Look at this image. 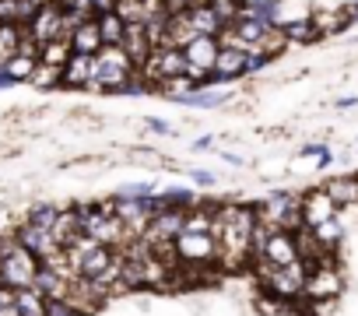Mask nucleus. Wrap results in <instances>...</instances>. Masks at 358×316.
<instances>
[{
	"label": "nucleus",
	"mask_w": 358,
	"mask_h": 316,
	"mask_svg": "<svg viewBox=\"0 0 358 316\" xmlns=\"http://www.w3.org/2000/svg\"><path fill=\"white\" fill-rule=\"evenodd\" d=\"M341 208L334 204V197L327 194V187H313L302 194V218H306V229H316L330 218H337Z\"/></svg>",
	"instance_id": "39448f33"
},
{
	"label": "nucleus",
	"mask_w": 358,
	"mask_h": 316,
	"mask_svg": "<svg viewBox=\"0 0 358 316\" xmlns=\"http://www.w3.org/2000/svg\"><path fill=\"white\" fill-rule=\"evenodd\" d=\"M81 236H85V232H81V215H78V208H64L60 218H57V225H53V239H57V246L67 250V246L78 243Z\"/></svg>",
	"instance_id": "f8f14e48"
},
{
	"label": "nucleus",
	"mask_w": 358,
	"mask_h": 316,
	"mask_svg": "<svg viewBox=\"0 0 358 316\" xmlns=\"http://www.w3.org/2000/svg\"><path fill=\"white\" fill-rule=\"evenodd\" d=\"M281 32H285L288 43H299V46H313V43L323 39V32L316 29L313 15H306V18H292V22H281Z\"/></svg>",
	"instance_id": "9b49d317"
},
{
	"label": "nucleus",
	"mask_w": 358,
	"mask_h": 316,
	"mask_svg": "<svg viewBox=\"0 0 358 316\" xmlns=\"http://www.w3.org/2000/svg\"><path fill=\"white\" fill-rule=\"evenodd\" d=\"M60 211H64V208H57V204H32V208H29V215H25V222H32V225H39V229H50V232H53V225H57Z\"/></svg>",
	"instance_id": "4be33fe9"
},
{
	"label": "nucleus",
	"mask_w": 358,
	"mask_h": 316,
	"mask_svg": "<svg viewBox=\"0 0 358 316\" xmlns=\"http://www.w3.org/2000/svg\"><path fill=\"white\" fill-rule=\"evenodd\" d=\"M116 4H120V0H95V11L99 15H109V11H116Z\"/></svg>",
	"instance_id": "c85d7f7f"
},
{
	"label": "nucleus",
	"mask_w": 358,
	"mask_h": 316,
	"mask_svg": "<svg viewBox=\"0 0 358 316\" xmlns=\"http://www.w3.org/2000/svg\"><path fill=\"white\" fill-rule=\"evenodd\" d=\"M64 8H67V11H74L81 22H92V18H99V11H95V0H67Z\"/></svg>",
	"instance_id": "a878e982"
},
{
	"label": "nucleus",
	"mask_w": 358,
	"mask_h": 316,
	"mask_svg": "<svg viewBox=\"0 0 358 316\" xmlns=\"http://www.w3.org/2000/svg\"><path fill=\"white\" fill-rule=\"evenodd\" d=\"M46 4H67V0H39V8H46Z\"/></svg>",
	"instance_id": "f704fd0d"
},
{
	"label": "nucleus",
	"mask_w": 358,
	"mask_h": 316,
	"mask_svg": "<svg viewBox=\"0 0 358 316\" xmlns=\"http://www.w3.org/2000/svg\"><path fill=\"white\" fill-rule=\"evenodd\" d=\"M264 260H271L274 267H292V264H299L302 257H299L295 232L274 229V232H271V239H267V257H264Z\"/></svg>",
	"instance_id": "6e6552de"
},
{
	"label": "nucleus",
	"mask_w": 358,
	"mask_h": 316,
	"mask_svg": "<svg viewBox=\"0 0 358 316\" xmlns=\"http://www.w3.org/2000/svg\"><path fill=\"white\" fill-rule=\"evenodd\" d=\"M15 236H18V243H22L29 253H36L39 260H50L53 253H60L53 232H50V229H39V225H32V222H22Z\"/></svg>",
	"instance_id": "423d86ee"
},
{
	"label": "nucleus",
	"mask_w": 358,
	"mask_h": 316,
	"mask_svg": "<svg viewBox=\"0 0 358 316\" xmlns=\"http://www.w3.org/2000/svg\"><path fill=\"white\" fill-rule=\"evenodd\" d=\"M211 144H215V137H197V141H194L197 151H201V148H211Z\"/></svg>",
	"instance_id": "72a5a7b5"
},
{
	"label": "nucleus",
	"mask_w": 358,
	"mask_h": 316,
	"mask_svg": "<svg viewBox=\"0 0 358 316\" xmlns=\"http://www.w3.org/2000/svg\"><path fill=\"white\" fill-rule=\"evenodd\" d=\"M190 180H194V187H215V173H208V169H190Z\"/></svg>",
	"instance_id": "cd10ccee"
},
{
	"label": "nucleus",
	"mask_w": 358,
	"mask_h": 316,
	"mask_svg": "<svg viewBox=\"0 0 358 316\" xmlns=\"http://www.w3.org/2000/svg\"><path fill=\"white\" fill-rule=\"evenodd\" d=\"M46 316H92L71 299H46Z\"/></svg>",
	"instance_id": "b1692460"
},
{
	"label": "nucleus",
	"mask_w": 358,
	"mask_h": 316,
	"mask_svg": "<svg viewBox=\"0 0 358 316\" xmlns=\"http://www.w3.org/2000/svg\"><path fill=\"white\" fill-rule=\"evenodd\" d=\"M155 194H158L155 183H130V187L116 190L113 197H123V201H144V197H155Z\"/></svg>",
	"instance_id": "393cba45"
},
{
	"label": "nucleus",
	"mask_w": 358,
	"mask_h": 316,
	"mask_svg": "<svg viewBox=\"0 0 358 316\" xmlns=\"http://www.w3.org/2000/svg\"><path fill=\"white\" fill-rule=\"evenodd\" d=\"M218 155L225 158V162H229V166H243V158H239V155H232V151H218Z\"/></svg>",
	"instance_id": "7c9ffc66"
},
{
	"label": "nucleus",
	"mask_w": 358,
	"mask_h": 316,
	"mask_svg": "<svg viewBox=\"0 0 358 316\" xmlns=\"http://www.w3.org/2000/svg\"><path fill=\"white\" fill-rule=\"evenodd\" d=\"M344 292V278L337 267H309L306 274V302H334Z\"/></svg>",
	"instance_id": "20e7f679"
},
{
	"label": "nucleus",
	"mask_w": 358,
	"mask_h": 316,
	"mask_svg": "<svg viewBox=\"0 0 358 316\" xmlns=\"http://www.w3.org/2000/svg\"><path fill=\"white\" fill-rule=\"evenodd\" d=\"M190 25H194V32L197 36H222V18L211 11V4H197V8H190Z\"/></svg>",
	"instance_id": "2eb2a0df"
},
{
	"label": "nucleus",
	"mask_w": 358,
	"mask_h": 316,
	"mask_svg": "<svg viewBox=\"0 0 358 316\" xmlns=\"http://www.w3.org/2000/svg\"><path fill=\"white\" fill-rule=\"evenodd\" d=\"M148 130L158 134V137H172V134H176V127H172L169 120H162V116H148Z\"/></svg>",
	"instance_id": "bb28decb"
},
{
	"label": "nucleus",
	"mask_w": 358,
	"mask_h": 316,
	"mask_svg": "<svg viewBox=\"0 0 358 316\" xmlns=\"http://www.w3.org/2000/svg\"><path fill=\"white\" fill-rule=\"evenodd\" d=\"M71 46H74V53L99 57V53L106 50V39H102V32H99V18H92V22L78 25V32L71 36Z\"/></svg>",
	"instance_id": "9d476101"
},
{
	"label": "nucleus",
	"mask_w": 358,
	"mask_h": 316,
	"mask_svg": "<svg viewBox=\"0 0 358 316\" xmlns=\"http://www.w3.org/2000/svg\"><path fill=\"white\" fill-rule=\"evenodd\" d=\"M243 74H250V53H243V50H225V46H222L218 64H215V74H211V85H229V81H236V78H243Z\"/></svg>",
	"instance_id": "0eeeda50"
},
{
	"label": "nucleus",
	"mask_w": 358,
	"mask_h": 316,
	"mask_svg": "<svg viewBox=\"0 0 358 316\" xmlns=\"http://www.w3.org/2000/svg\"><path fill=\"white\" fill-rule=\"evenodd\" d=\"M0 316H22V313H18V306L11 302V306H0Z\"/></svg>",
	"instance_id": "473e14b6"
},
{
	"label": "nucleus",
	"mask_w": 358,
	"mask_h": 316,
	"mask_svg": "<svg viewBox=\"0 0 358 316\" xmlns=\"http://www.w3.org/2000/svg\"><path fill=\"white\" fill-rule=\"evenodd\" d=\"M211 11L222 18V29H232L239 18H243V8H246V0H208Z\"/></svg>",
	"instance_id": "412c9836"
},
{
	"label": "nucleus",
	"mask_w": 358,
	"mask_h": 316,
	"mask_svg": "<svg viewBox=\"0 0 358 316\" xmlns=\"http://www.w3.org/2000/svg\"><path fill=\"white\" fill-rule=\"evenodd\" d=\"M351 106H358V95H348V99L337 102V109H351Z\"/></svg>",
	"instance_id": "2f4dec72"
},
{
	"label": "nucleus",
	"mask_w": 358,
	"mask_h": 316,
	"mask_svg": "<svg viewBox=\"0 0 358 316\" xmlns=\"http://www.w3.org/2000/svg\"><path fill=\"white\" fill-rule=\"evenodd\" d=\"M176 257L183 267H218V236L215 232H183L176 239Z\"/></svg>",
	"instance_id": "7ed1b4c3"
},
{
	"label": "nucleus",
	"mask_w": 358,
	"mask_h": 316,
	"mask_svg": "<svg viewBox=\"0 0 358 316\" xmlns=\"http://www.w3.org/2000/svg\"><path fill=\"white\" fill-rule=\"evenodd\" d=\"M99 32H102V39H106V46H123V36H127V22L116 15V11H109V15H99Z\"/></svg>",
	"instance_id": "f3484780"
},
{
	"label": "nucleus",
	"mask_w": 358,
	"mask_h": 316,
	"mask_svg": "<svg viewBox=\"0 0 358 316\" xmlns=\"http://www.w3.org/2000/svg\"><path fill=\"white\" fill-rule=\"evenodd\" d=\"M36 67H39V57H29V53H15V57L8 60V78H11L15 85H22V81H32Z\"/></svg>",
	"instance_id": "6ab92c4d"
},
{
	"label": "nucleus",
	"mask_w": 358,
	"mask_h": 316,
	"mask_svg": "<svg viewBox=\"0 0 358 316\" xmlns=\"http://www.w3.org/2000/svg\"><path fill=\"white\" fill-rule=\"evenodd\" d=\"M257 208L246 204H218L215 211V236H218V267L236 274L246 271V264H253V232H257Z\"/></svg>",
	"instance_id": "f257e3e1"
},
{
	"label": "nucleus",
	"mask_w": 358,
	"mask_h": 316,
	"mask_svg": "<svg viewBox=\"0 0 358 316\" xmlns=\"http://www.w3.org/2000/svg\"><path fill=\"white\" fill-rule=\"evenodd\" d=\"M92 81H95V57L74 53L64 67V85L67 88H92Z\"/></svg>",
	"instance_id": "1a4fd4ad"
},
{
	"label": "nucleus",
	"mask_w": 358,
	"mask_h": 316,
	"mask_svg": "<svg viewBox=\"0 0 358 316\" xmlns=\"http://www.w3.org/2000/svg\"><path fill=\"white\" fill-rule=\"evenodd\" d=\"M327 194L334 197V204L344 211V208H358V176H341V180H330L323 183Z\"/></svg>",
	"instance_id": "4468645a"
},
{
	"label": "nucleus",
	"mask_w": 358,
	"mask_h": 316,
	"mask_svg": "<svg viewBox=\"0 0 358 316\" xmlns=\"http://www.w3.org/2000/svg\"><path fill=\"white\" fill-rule=\"evenodd\" d=\"M309 232H313V239L320 243V250H327V253H337V250L344 246V236H348L341 215L330 218V222H323V225H316V229H309Z\"/></svg>",
	"instance_id": "ddd939ff"
},
{
	"label": "nucleus",
	"mask_w": 358,
	"mask_h": 316,
	"mask_svg": "<svg viewBox=\"0 0 358 316\" xmlns=\"http://www.w3.org/2000/svg\"><path fill=\"white\" fill-rule=\"evenodd\" d=\"M71 57H74L71 39H53V43H46L43 53H39V60H43V64H53V67H67Z\"/></svg>",
	"instance_id": "aec40b11"
},
{
	"label": "nucleus",
	"mask_w": 358,
	"mask_h": 316,
	"mask_svg": "<svg viewBox=\"0 0 358 316\" xmlns=\"http://www.w3.org/2000/svg\"><path fill=\"white\" fill-rule=\"evenodd\" d=\"M218 53H222V43H218L215 36H197L190 46H183V57H187V78H190L197 88H208V85H211V74H215Z\"/></svg>",
	"instance_id": "f03ea898"
},
{
	"label": "nucleus",
	"mask_w": 358,
	"mask_h": 316,
	"mask_svg": "<svg viewBox=\"0 0 358 316\" xmlns=\"http://www.w3.org/2000/svg\"><path fill=\"white\" fill-rule=\"evenodd\" d=\"M15 306H18L22 316H46V295H39L36 288H18Z\"/></svg>",
	"instance_id": "a211bd4d"
},
{
	"label": "nucleus",
	"mask_w": 358,
	"mask_h": 316,
	"mask_svg": "<svg viewBox=\"0 0 358 316\" xmlns=\"http://www.w3.org/2000/svg\"><path fill=\"white\" fill-rule=\"evenodd\" d=\"M29 85H36V88L64 85V67H53V64H43V60H39V67H36V74H32V81H29Z\"/></svg>",
	"instance_id": "5701e85b"
},
{
	"label": "nucleus",
	"mask_w": 358,
	"mask_h": 316,
	"mask_svg": "<svg viewBox=\"0 0 358 316\" xmlns=\"http://www.w3.org/2000/svg\"><path fill=\"white\" fill-rule=\"evenodd\" d=\"M8 85H15V81L8 78V64H4V60H0V88H8Z\"/></svg>",
	"instance_id": "c756f323"
},
{
	"label": "nucleus",
	"mask_w": 358,
	"mask_h": 316,
	"mask_svg": "<svg viewBox=\"0 0 358 316\" xmlns=\"http://www.w3.org/2000/svg\"><path fill=\"white\" fill-rule=\"evenodd\" d=\"M172 102L190 106V109H218V106H225V102H229V95H222V92H215V88H197V92L179 95V99H172Z\"/></svg>",
	"instance_id": "dca6fc26"
}]
</instances>
